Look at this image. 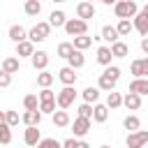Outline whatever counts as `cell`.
<instances>
[{
	"label": "cell",
	"mask_w": 148,
	"mask_h": 148,
	"mask_svg": "<svg viewBox=\"0 0 148 148\" xmlns=\"http://www.w3.org/2000/svg\"><path fill=\"white\" fill-rule=\"evenodd\" d=\"M9 83H12V74L5 72V69H0V88H7Z\"/></svg>",
	"instance_id": "40"
},
{
	"label": "cell",
	"mask_w": 148,
	"mask_h": 148,
	"mask_svg": "<svg viewBox=\"0 0 148 148\" xmlns=\"http://www.w3.org/2000/svg\"><path fill=\"white\" fill-rule=\"evenodd\" d=\"M56 99H44V102H39V111L42 113H51L53 116V111H56Z\"/></svg>",
	"instance_id": "38"
},
{
	"label": "cell",
	"mask_w": 148,
	"mask_h": 148,
	"mask_svg": "<svg viewBox=\"0 0 148 148\" xmlns=\"http://www.w3.org/2000/svg\"><path fill=\"white\" fill-rule=\"evenodd\" d=\"M0 143L2 146H9L12 143V127L7 123H0Z\"/></svg>",
	"instance_id": "34"
},
{
	"label": "cell",
	"mask_w": 148,
	"mask_h": 148,
	"mask_svg": "<svg viewBox=\"0 0 148 148\" xmlns=\"http://www.w3.org/2000/svg\"><path fill=\"white\" fill-rule=\"evenodd\" d=\"M65 21H67V16H65V12H60V9L49 14V23H51L53 28H62V25H65Z\"/></svg>",
	"instance_id": "28"
},
{
	"label": "cell",
	"mask_w": 148,
	"mask_h": 148,
	"mask_svg": "<svg viewBox=\"0 0 148 148\" xmlns=\"http://www.w3.org/2000/svg\"><path fill=\"white\" fill-rule=\"evenodd\" d=\"M5 123H7L9 127H16V125L21 123V116H18L16 111H12V109H9V111H5Z\"/></svg>",
	"instance_id": "37"
},
{
	"label": "cell",
	"mask_w": 148,
	"mask_h": 148,
	"mask_svg": "<svg viewBox=\"0 0 148 148\" xmlns=\"http://www.w3.org/2000/svg\"><path fill=\"white\" fill-rule=\"evenodd\" d=\"M30 62H32L35 69H46V65H49V53H46V51H35V53L30 56Z\"/></svg>",
	"instance_id": "15"
},
{
	"label": "cell",
	"mask_w": 148,
	"mask_h": 148,
	"mask_svg": "<svg viewBox=\"0 0 148 148\" xmlns=\"http://www.w3.org/2000/svg\"><path fill=\"white\" fill-rule=\"evenodd\" d=\"M116 28H118V32H120V37H127V35H130V32L134 30V23H132L130 18H120Z\"/></svg>",
	"instance_id": "32"
},
{
	"label": "cell",
	"mask_w": 148,
	"mask_h": 148,
	"mask_svg": "<svg viewBox=\"0 0 148 148\" xmlns=\"http://www.w3.org/2000/svg\"><path fill=\"white\" fill-rule=\"evenodd\" d=\"M99 37H102L104 42L113 44V42H118V39H120V32H118V28H116V25H104V28H102V32H99Z\"/></svg>",
	"instance_id": "18"
},
{
	"label": "cell",
	"mask_w": 148,
	"mask_h": 148,
	"mask_svg": "<svg viewBox=\"0 0 148 148\" xmlns=\"http://www.w3.org/2000/svg\"><path fill=\"white\" fill-rule=\"evenodd\" d=\"M123 127L130 130V132L141 130V120H139V116H125V118H123Z\"/></svg>",
	"instance_id": "31"
},
{
	"label": "cell",
	"mask_w": 148,
	"mask_h": 148,
	"mask_svg": "<svg viewBox=\"0 0 148 148\" xmlns=\"http://www.w3.org/2000/svg\"><path fill=\"white\" fill-rule=\"evenodd\" d=\"M0 123H5V111H0Z\"/></svg>",
	"instance_id": "45"
},
{
	"label": "cell",
	"mask_w": 148,
	"mask_h": 148,
	"mask_svg": "<svg viewBox=\"0 0 148 148\" xmlns=\"http://www.w3.org/2000/svg\"><path fill=\"white\" fill-rule=\"evenodd\" d=\"M125 143H127V148H141V146L148 143V132L146 130H134V132L127 134Z\"/></svg>",
	"instance_id": "6"
},
{
	"label": "cell",
	"mask_w": 148,
	"mask_h": 148,
	"mask_svg": "<svg viewBox=\"0 0 148 148\" xmlns=\"http://www.w3.org/2000/svg\"><path fill=\"white\" fill-rule=\"evenodd\" d=\"M53 125H56V127H67V125H72V118H69V113H67L65 109H60V111H53Z\"/></svg>",
	"instance_id": "22"
},
{
	"label": "cell",
	"mask_w": 148,
	"mask_h": 148,
	"mask_svg": "<svg viewBox=\"0 0 148 148\" xmlns=\"http://www.w3.org/2000/svg\"><path fill=\"white\" fill-rule=\"evenodd\" d=\"M53 81H56V76H53L51 72H46V69H39V74H37V86H39V88H49Z\"/></svg>",
	"instance_id": "27"
},
{
	"label": "cell",
	"mask_w": 148,
	"mask_h": 148,
	"mask_svg": "<svg viewBox=\"0 0 148 148\" xmlns=\"http://www.w3.org/2000/svg\"><path fill=\"white\" fill-rule=\"evenodd\" d=\"M37 146H42V148H53V146H56V148H58V146H60V141H56V139H39V143H37Z\"/></svg>",
	"instance_id": "41"
},
{
	"label": "cell",
	"mask_w": 148,
	"mask_h": 148,
	"mask_svg": "<svg viewBox=\"0 0 148 148\" xmlns=\"http://www.w3.org/2000/svg\"><path fill=\"white\" fill-rule=\"evenodd\" d=\"M106 118H109V106L95 102V104H92V120H95V123H106Z\"/></svg>",
	"instance_id": "17"
},
{
	"label": "cell",
	"mask_w": 148,
	"mask_h": 148,
	"mask_svg": "<svg viewBox=\"0 0 148 148\" xmlns=\"http://www.w3.org/2000/svg\"><path fill=\"white\" fill-rule=\"evenodd\" d=\"M51 23L49 21H39L37 25H32L30 30H28V39L30 42H35V44H39V42H44L46 37H49V32H51Z\"/></svg>",
	"instance_id": "3"
},
{
	"label": "cell",
	"mask_w": 148,
	"mask_h": 148,
	"mask_svg": "<svg viewBox=\"0 0 148 148\" xmlns=\"http://www.w3.org/2000/svg\"><path fill=\"white\" fill-rule=\"evenodd\" d=\"M106 106H109V109H118V106H123V95L116 92V90H109V95H106Z\"/></svg>",
	"instance_id": "30"
},
{
	"label": "cell",
	"mask_w": 148,
	"mask_h": 148,
	"mask_svg": "<svg viewBox=\"0 0 148 148\" xmlns=\"http://www.w3.org/2000/svg\"><path fill=\"white\" fill-rule=\"evenodd\" d=\"M67 65H69V67H74V69H81V67L86 65L83 51H81V49H74V51L69 53V58H67Z\"/></svg>",
	"instance_id": "19"
},
{
	"label": "cell",
	"mask_w": 148,
	"mask_h": 148,
	"mask_svg": "<svg viewBox=\"0 0 148 148\" xmlns=\"http://www.w3.org/2000/svg\"><path fill=\"white\" fill-rule=\"evenodd\" d=\"M113 14L118 18H134L139 14V5L134 0H118L113 5Z\"/></svg>",
	"instance_id": "2"
},
{
	"label": "cell",
	"mask_w": 148,
	"mask_h": 148,
	"mask_svg": "<svg viewBox=\"0 0 148 148\" xmlns=\"http://www.w3.org/2000/svg\"><path fill=\"white\" fill-rule=\"evenodd\" d=\"M65 32L69 35V37H76V35H83V32H88V21H83V18H67L65 21Z\"/></svg>",
	"instance_id": "4"
},
{
	"label": "cell",
	"mask_w": 148,
	"mask_h": 148,
	"mask_svg": "<svg viewBox=\"0 0 148 148\" xmlns=\"http://www.w3.org/2000/svg\"><path fill=\"white\" fill-rule=\"evenodd\" d=\"M76 16L83 18V21L92 18V16H95V5H92L90 0H81V2L76 5Z\"/></svg>",
	"instance_id": "8"
},
{
	"label": "cell",
	"mask_w": 148,
	"mask_h": 148,
	"mask_svg": "<svg viewBox=\"0 0 148 148\" xmlns=\"http://www.w3.org/2000/svg\"><path fill=\"white\" fill-rule=\"evenodd\" d=\"M72 132H74V136H86V134L90 132V118L76 116L74 123H72Z\"/></svg>",
	"instance_id": "7"
},
{
	"label": "cell",
	"mask_w": 148,
	"mask_h": 148,
	"mask_svg": "<svg viewBox=\"0 0 148 148\" xmlns=\"http://www.w3.org/2000/svg\"><path fill=\"white\" fill-rule=\"evenodd\" d=\"M118 79H120V67H116V65H106V69L99 74L97 86H99V90L109 92V90H113V88H116Z\"/></svg>",
	"instance_id": "1"
},
{
	"label": "cell",
	"mask_w": 148,
	"mask_h": 148,
	"mask_svg": "<svg viewBox=\"0 0 148 148\" xmlns=\"http://www.w3.org/2000/svg\"><path fill=\"white\" fill-rule=\"evenodd\" d=\"M99 2H104V5H116L118 0H99Z\"/></svg>",
	"instance_id": "44"
},
{
	"label": "cell",
	"mask_w": 148,
	"mask_h": 148,
	"mask_svg": "<svg viewBox=\"0 0 148 148\" xmlns=\"http://www.w3.org/2000/svg\"><path fill=\"white\" fill-rule=\"evenodd\" d=\"M132 76H148V58H136L130 65Z\"/></svg>",
	"instance_id": "10"
},
{
	"label": "cell",
	"mask_w": 148,
	"mask_h": 148,
	"mask_svg": "<svg viewBox=\"0 0 148 148\" xmlns=\"http://www.w3.org/2000/svg\"><path fill=\"white\" fill-rule=\"evenodd\" d=\"M72 51H74V42H60V44H58V56H60V58L67 60Z\"/></svg>",
	"instance_id": "35"
},
{
	"label": "cell",
	"mask_w": 148,
	"mask_h": 148,
	"mask_svg": "<svg viewBox=\"0 0 148 148\" xmlns=\"http://www.w3.org/2000/svg\"><path fill=\"white\" fill-rule=\"evenodd\" d=\"M23 106L25 109H39V95H32V92L25 95L23 97Z\"/></svg>",
	"instance_id": "36"
},
{
	"label": "cell",
	"mask_w": 148,
	"mask_h": 148,
	"mask_svg": "<svg viewBox=\"0 0 148 148\" xmlns=\"http://www.w3.org/2000/svg\"><path fill=\"white\" fill-rule=\"evenodd\" d=\"M123 106H125V109H130V111H136V109H141V95H139V92H132V90H127V95L123 97Z\"/></svg>",
	"instance_id": "11"
},
{
	"label": "cell",
	"mask_w": 148,
	"mask_h": 148,
	"mask_svg": "<svg viewBox=\"0 0 148 148\" xmlns=\"http://www.w3.org/2000/svg\"><path fill=\"white\" fill-rule=\"evenodd\" d=\"M92 39H95V37H88V32H83V35H76V37H74V49H81V51H86L88 46H92Z\"/></svg>",
	"instance_id": "26"
},
{
	"label": "cell",
	"mask_w": 148,
	"mask_h": 148,
	"mask_svg": "<svg viewBox=\"0 0 148 148\" xmlns=\"http://www.w3.org/2000/svg\"><path fill=\"white\" fill-rule=\"evenodd\" d=\"M141 14H146V16H148V2H146V5L141 7Z\"/></svg>",
	"instance_id": "43"
},
{
	"label": "cell",
	"mask_w": 148,
	"mask_h": 148,
	"mask_svg": "<svg viewBox=\"0 0 148 148\" xmlns=\"http://www.w3.org/2000/svg\"><path fill=\"white\" fill-rule=\"evenodd\" d=\"M2 69L9 72V74H16V72H18V58H14V56L5 58V60H2Z\"/></svg>",
	"instance_id": "33"
},
{
	"label": "cell",
	"mask_w": 148,
	"mask_h": 148,
	"mask_svg": "<svg viewBox=\"0 0 148 148\" xmlns=\"http://www.w3.org/2000/svg\"><path fill=\"white\" fill-rule=\"evenodd\" d=\"M7 35H9V39H12L14 44H16V42H23V39H28V30H25L23 25H18V23H16V25H12Z\"/></svg>",
	"instance_id": "20"
},
{
	"label": "cell",
	"mask_w": 148,
	"mask_h": 148,
	"mask_svg": "<svg viewBox=\"0 0 148 148\" xmlns=\"http://www.w3.org/2000/svg\"><path fill=\"white\" fill-rule=\"evenodd\" d=\"M42 116H44V113H42L39 109H25V113L21 116V123H23V125H39V123H42Z\"/></svg>",
	"instance_id": "12"
},
{
	"label": "cell",
	"mask_w": 148,
	"mask_h": 148,
	"mask_svg": "<svg viewBox=\"0 0 148 148\" xmlns=\"http://www.w3.org/2000/svg\"><path fill=\"white\" fill-rule=\"evenodd\" d=\"M51 2H58V5H60V2H65V0H51Z\"/></svg>",
	"instance_id": "46"
},
{
	"label": "cell",
	"mask_w": 148,
	"mask_h": 148,
	"mask_svg": "<svg viewBox=\"0 0 148 148\" xmlns=\"http://www.w3.org/2000/svg\"><path fill=\"white\" fill-rule=\"evenodd\" d=\"M32 53H35V42H30V39L16 42V56L18 58H30Z\"/></svg>",
	"instance_id": "14"
},
{
	"label": "cell",
	"mask_w": 148,
	"mask_h": 148,
	"mask_svg": "<svg viewBox=\"0 0 148 148\" xmlns=\"http://www.w3.org/2000/svg\"><path fill=\"white\" fill-rule=\"evenodd\" d=\"M111 58H113V53H111V46H99L97 49V62L99 65H111Z\"/></svg>",
	"instance_id": "24"
},
{
	"label": "cell",
	"mask_w": 148,
	"mask_h": 148,
	"mask_svg": "<svg viewBox=\"0 0 148 148\" xmlns=\"http://www.w3.org/2000/svg\"><path fill=\"white\" fill-rule=\"evenodd\" d=\"M111 53H113V58H127V56H130V46L118 39V42L111 44Z\"/></svg>",
	"instance_id": "23"
},
{
	"label": "cell",
	"mask_w": 148,
	"mask_h": 148,
	"mask_svg": "<svg viewBox=\"0 0 148 148\" xmlns=\"http://www.w3.org/2000/svg\"><path fill=\"white\" fill-rule=\"evenodd\" d=\"M130 90L132 92H139L141 97L148 95V76H134L132 83H130Z\"/></svg>",
	"instance_id": "13"
},
{
	"label": "cell",
	"mask_w": 148,
	"mask_h": 148,
	"mask_svg": "<svg viewBox=\"0 0 148 148\" xmlns=\"http://www.w3.org/2000/svg\"><path fill=\"white\" fill-rule=\"evenodd\" d=\"M23 12H25L28 16H39V12H42V0H25Z\"/></svg>",
	"instance_id": "25"
},
{
	"label": "cell",
	"mask_w": 148,
	"mask_h": 148,
	"mask_svg": "<svg viewBox=\"0 0 148 148\" xmlns=\"http://www.w3.org/2000/svg\"><path fill=\"white\" fill-rule=\"evenodd\" d=\"M132 23H134V30H139V35H141V37H146V35H148V16H146V14H141V12H139V14L134 16V21H132Z\"/></svg>",
	"instance_id": "21"
},
{
	"label": "cell",
	"mask_w": 148,
	"mask_h": 148,
	"mask_svg": "<svg viewBox=\"0 0 148 148\" xmlns=\"http://www.w3.org/2000/svg\"><path fill=\"white\" fill-rule=\"evenodd\" d=\"M74 99H76V90H74V86H65L60 92H56V102H58L60 109H69V106L74 104Z\"/></svg>",
	"instance_id": "5"
},
{
	"label": "cell",
	"mask_w": 148,
	"mask_h": 148,
	"mask_svg": "<svg viewBox=\"0 0 148 148\" xmlns=\"http://www.w3.org/2000/svg\"><path fill=\"white\" fill-rule=\"evenodd\" d=\"M39 125H25V134H23V141L25 146H37L39 139H42V132L37 130Z\"/></svg>",
	"instance_id": "9"
},
{
	"label": "cell",
	"mask_w": 148,
	"mask_h": 148,
	"mask_svg": "<svg viewBox=\"0 0 148 148\" xmlns=\"http://www.w3.org/2000/svg\"><path fill=\"white\" fill-rule=\"evenodd\" d=\"M58 79H60L65 86H74V83H76V69H74V67H69V65H67V67H62V69L58 72Z\"/></svg>",
	"instance_id": "16"
},
{
	"label": "cell",
	"mask_w": 148,
	"mask_h": 148,
	"mask_svg": "<svg viewBox=\"0 0 148 148\" xmlns=\"http://www.w3.org/2000/svg\"><path fill=\"white\" fill-rule=\"evenodd\" d=\"M83 102H90V104H95V102H99V86L97 88H92V86H88L83 92Z\"/></svg>",
	"instance_id": "29"
},
{
	"label": "cell",
	"mask_w": 148,
	"mask_h": 148,
	"mask_svg": "<svg viewBox=\"0 0 148 148\" xmlns=\"http://www.w3.org/2000/svg\"><path fill=\"white\" fill-rule=\"evenodd\" d=\"M141 51L148 56V35H146V37H141Z\"/></svg>",
	"instance_id": "42"
},
{
	"label": "cell",
	"mask_w": 148,
	"mask_h": 148,
	"mask_svg": "<svg viewBox=\"0 0 148 148\" xmlns=\"http://www.w3.org/2000/svg\"><path fill=\"white\" fill-rule=\"evenodd\" d=\"M90 2H92V0H90Z\"/></svg>",
	"instance_id": "47"
},
{
	"label": "cell",
	"mask_w": 148,
	"mask_h": 148,
	"mask_svg": "<svg viewBox=\"0 0 148 148\" xmlns=\"http://www.w3.org/2000/svg\"><path fill=\"white\" fill-rule=\"evenodd\" d=\"M79 116H83V118H90V120H92V104H90V102H83V104L79 106Z\"/></svg>",
	"instance_id": "39"
}]
</instances>
